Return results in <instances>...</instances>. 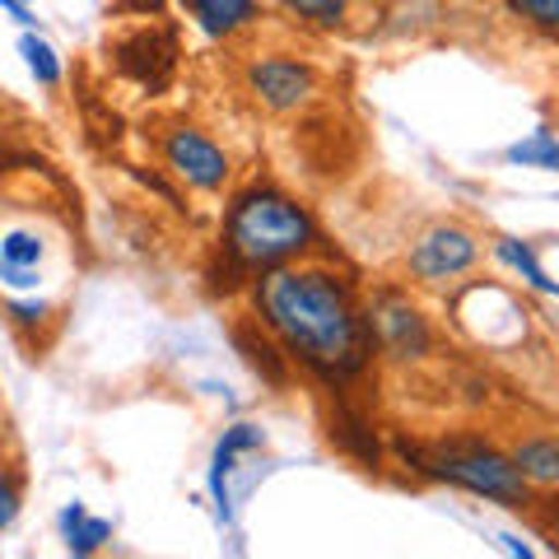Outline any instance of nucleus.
Listing matches in <instances>:
<instances>
[{
	"mask_svg": "<svg viewBox=\"0 0 559 559\" xmlns=\"http://www.w3.org/2000/svg\"><path fill=\"white\" fill-rule=\"evenodd\" d=\"M261 326L285 345L289 359H299L326 382H345L369 369L373 326L359 312L355 294L331 271L318 266H275L261 271L257 285Z\"/></svg>",
	"mask_w": 559,
	"mask_h": 559,
	"instance_id": "1",
	"label": "nucleus"
},
{
	"mask_svg": "<svg viewBox=\"0 0 559 559\" xmlns=\"http://www.w3.org/2000/svg\"><path fill=\"white\" fill-rule=\"evenodd\" d=\"M312 242H318L312 215L275 187H248L224 215V252L248 275L289 266Z\"/></svg>",
	"mask_w": 559,
	"mask_h": 559,
	"instance_id": "2",
	"label": "nucleus"
},
{
	"mask_svg": "<svg viewBox=\"0 0 559 559\" xmlns=\"http://www.w3.org/2000/svg\"><path fill=\"white\" fill-rule=\"evenodd\" d=\"M406 457L425 471V476L448 480V485L466 489V495H480L489 503H503V509H527L532 503V485L522 480L513 457L480 439H443L429 448H406Z\"/></svg>",
	"mask_w": 559,
	"mask_h": 559,
	"instance_id": "3",
	"label": "nucleus"
},
{
	"mask_svg": "<svg viewBox=\"0 0 559 559\" xmlns=\"http://www.w3.org/2000/svg\"><path fill=\"white\" fill-rule=\"evenodd\" d=\"M164 164H168L173 178H182L197 191H219L229 182V159H224V150L191 127H173L164 135Z\"/></svg>",
	"mask_w": 559,
	"mask_h": 559,
	"instance_id": "4",
	"label": "nucleus"
},
{
	"mask_svg": "<svg viewBox=\"0 0 559 559\" xmlns=\"http://www.w3.org/2000/svg\"><path fill=\"white\" fill-rule=\"evenodd\" d=\"M480 242L471 238L457 224H439L411 248V275L425 280V285H443V280H457L476 266Z\"/></svg>",
	"mask_w": 559,
	"mask_h": 559,
	"instance_id": "5",
	"label": "nucleus"
},
{
	"mask_svg": "<svg viewBox=\"0 0 559 559\" xmlns=\"http://www.w3.org/2000/svg\"><path fill=\"white\" fill-rule=\"evenodd\" d=\"M248 84H252V94L266 103V108L289 112V108H299V103L312 98L318 75H312V66L294 61V57H261V61L248 66Z\"/></svg>",
	"mask_w": 559,
	"mask_h": 559,
	"instance_id": "6",
	"label": "nucleus"
},
{
	"mask_svg": "<svg viewBox=\"0 0 559 559\" xmlns=\"http://www.w3.org/2000/svg\"><path fill=\"white\" fill-rule=\"evenodd\" d=\"M369 326H373V345L388 359H401V364L425 359V349H429V322L419 318V308H411L406 299H382L373 308Z\"/></svg>",
	"mask_w": 559,
	"mask_h": 559,
	"instance_id": "7",
	"label": "nucleus"
},
{
	"mask_svg": "<svg viewBox=\"0 0 559 559\" xmlns=\"http://www.w3.org/2000/svg\"><path fill=\"white\" fill-rule=\"evenodd\" d=\"M38 261H43V238L28 229H14L0 238V280L10 289H28L38 285Z\"/></svg>",
	"mask_w": 559,
	"mask_h": 559,
	"instance_id": "8",
	"label": "nucleus"
},
{
	"mask_svg": "<svg viewBox=\"0 0 559 559\" xmlns=\"http://www.w3.org/2000/svg\"><path fill=\"white\" fill-rule=\"evenodd\" d=\"M187 10L210 38H229L257 20V0H187Z\"/></svg>",
	"mask_w": 559,
	"mask_h": 559,
	"instance_id": "9",
	"label": "nucleus"
},
{
	"mask_svg": "<svg viewBox=\"0 0 559 559\" xmlns=\"http://www.w3.org/2000/svg\"><path fill=\"white\" fill-rule=\"evenodd\" d=\"M509 457H513V466L522 471L527 485H559V439H550V433L522 439Z\"/></svg>",
	"mask_w": 559,
	"mask_h": 559,
	"instance_id": "10",
	"label": "nucleus"
},
{
	"mask_svg": "<svg viewBox=\"0 0 559 559\" xmlns=\"http://www.w3.org/2000/svg\"><path fill=\"white\" fill-rule=\"evenodd\" d=\"M61 536H66V550L70 555H94L103 540L112 536V522L108 518H90L84 503H70L61 513Z\"/></svg>",
	"mask_w": 559,
	"mask_h": 559,
	"instance_id": "11",
	"label": "nucleus"
},
{
	"mask_svg": "<svg viewBox=\"0 0 559 559\" xmlns=\"http://www.w3.org/2000/svg\"><path fill=\"white\" fill-rule=\"evenodd\" d=\"M495 252H499L503 266L518 271V275L532 285V289H540V294H555V299H559V285H555V280L546 275V266H540V261H536L532 242H522V238H499V248H495Z\"/></svg>",
	"mask_w": 559,
	"mask_h": 559,
	"instance_id": "12",
	"label": "nucleus"
},
{
	"mask_svg": "<svg viewBox=\"0 0 559 559\" xmlns=\"http://www.w3.org/2000/svg\"><path fill=\"white\" fill-rule=\"evenodd\" d=\"M248 448H261V429H252V425H234V429L219 439V448H215V466H210V485H215V495H219V499H224V480H229V471H234V462H238V452H248Z\"/></svg>",
	"mask_w": 559,
	"mask_h": 559,
	"instance_id": "13",
	"label": "nucleus"
},
{
	"mask_svg": "<svg viewBox=\"0 0 559 559\" xmlns=\"http://www.w3.org/2000/svg\"><path fill=\"white\" fill-rule=\"evenodd\" d=\"M503 159L509 164H522V168H546V173H559V140L550 131H536L527 140H518V145L503 150Z\"/></svg>",
	"mask_w": 559,
	"mask_h": 559,
	"instance_id": "14",
	"label": "nucleus"
},
{
	"mask_svg": "<svg viewBox=\"0 0 559 559\" xmlns=\"http://www.w3.org/2000/svg\"><path fill=\"white\" fill-rule=\"evenodd\" d=\"M20 51H24V61H28V70H33V80L47 84V90H57V84H61V61H57V51H51V43H43V38H33V33H24V38H20Z\"/></svg>",
	"mask_w": 559,
	"mask_h": 559,
	"instance_id": "15",
	"label": "nucleus"
},
{
	"mask_svg": "<svg viewBox=\"0 0 559 559\" xmlns=\"http://www.w3.org/2000/svg\"><path fill=\"white\" fill-rule=\"evenodd\" d=\"M289 14H299V20H312V24H341L345 10L355 5V0H280Z\"/></svg>",
	"mask_w": 559,
	"mask_h": 559,
	"instance_id": "16",
	"label": "nucleus"
},
{
	"mask_svg": "<svg viewBox=\"0 0 559 559\" xmlns=\"http://www.w3.org/2000/svg\"><path fill=\"white\" fill-rule=\"evenodd\" d=\"M513 14H522L532 28H540L546 38L559 43V0H509Z\"/></svg>",
	"mask_w": 559,
	"mask_h": 559,
	"instance_id": "17",
	"label": "nucleus"
},
{
	"mask_svg": "<svg viewBox=\"0 0 559 559\" xmlns=\"http://www.w3.org/2000/svg\"><path fill=\"white\" fill-rule=\"evenodd\" d=\"M14 518H20V476L0 462V532H5Z\"/></svg>",
	"mask_w": 559,
	"mask_h": 559,
	"instance_id": "18",
	"label": "nucleus"
},
{
	"mask_svg": "<svg viewBox=\"0 0 559 559\" xmlns=\"http://www.w3.org/2000/svg\"><path fill=\"white\" fill-rule=\"evenodd\" d=\"M10 318L20 322V326H38V322L47 318V304H43V299H24V304L14 299V304H10Z\"/></svg>",
	"mask_w": 559,
	"mask_h": 559,
	"instance_id": "19",
	"label": "nucleus"
},
{
	"mask_svg": "<svg viewBox=\"0 0 559 559\" xmlns=\"http://www.w3.org/2000/svg\"><path fill=\"white\" fill-rule=\"evenodd\" d=\"M540 527H546V536L555 540V550H559V499L540 503Z\"/></svg>",
	"mask_w": 559,
	"mask_h": 559,
	"instance_id": "20",
	"label": "nucleus"
},
{
	"mask_svg": "<svg viewBox=\"0 0 559 559\" xmlns=\"http://www.w3.org/2000/svg\"><path fill=\"white\" fill-rule=\"evenodd\" d=\"M0 10H5L14 24H33V20H28V10H24V0H0Z\"/></svg>",
	"mask_w": 559,
	"mask_h": 559,
	"instance_id": "21",
	"label": "nucleus"
}]
</instances>
